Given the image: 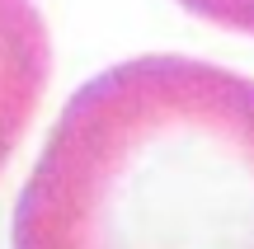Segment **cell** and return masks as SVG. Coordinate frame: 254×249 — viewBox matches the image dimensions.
I'll use <instances>...</instances> for the list:
<instances>
[{"instance_id": "7a4b0ae2", "label": "cell", "mask_w": 254, "mask_h": 249, "mask_svg": "<svg viewBox=\"0 0 254 249\" xmlns=\"http://www.w3.org/2000/svg\"><path fill=\"white\" fill-rule=\"evenodd\" d=\"M52 75V38L33 0H0V174L24 141Z\"/></svg>"}, {"instance_id": "3957f363", "label": "cell", "mask_w": 254, "mask_h": 249, "mask_svg": "<svg viewBox=\"0 0 254 249\" xmlns=\"http://www.w3.org/2000/svg\"><path fill=\"white\" fill-rule=\"evenodd\" d=\"M189 14L207 19L217 28H231V33H250L254 38V0H179Z\"/></svg>"}, {"instance_id": "6da1fadb", "label": "cell", "mask_w": 254, "mask_h": 249, "mask_svg": "<svg viewBox=\"0 0 254 249\" xmlns=\"http://www.w3.org/2000/svg\"><path fill=\"white\" fill-rule=\"evenodd\" d=\"M14 249H254V80L193 56L99 71L19 193Z\"/></svg>"}]
</instances>
